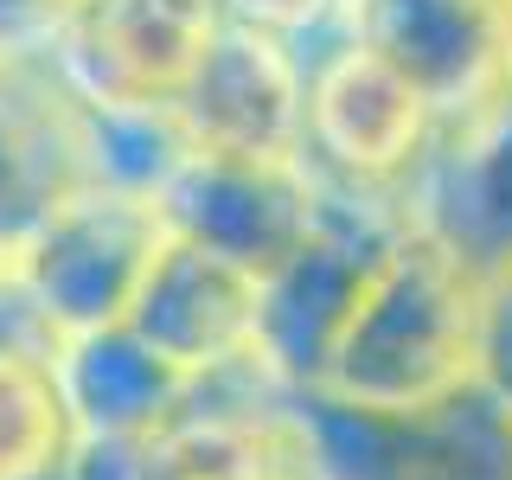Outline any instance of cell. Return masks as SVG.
I'll return each mask as SVG.
<instances>
[{"label":"cell","instance_id":"obj_8","mask_svg":"<svg viewBox=\"0 0 512 480\" xmlns=\"http://www.w3.org/2000/svg\"><path fill=\"white\" fill-rule=\"evenodd\" d=\"M135 340H148L180 378H212L231 365L263 359L256 352V327H263V276L244 263L186 244V237H160L148 276H141L135 301L122 320Z\"/></svg>","mask_w":512,"mask_h":480},{"label":"cell","instance_id":"obj_4","mask_svg":"<svg viewBox=\"0 0 512 480\" xmlns=\"http://www.w3.org/2000/svg\"><path fill=\"white\" fill-rule=\"evenodd\" d=\"M167 224L148 199H122L103 186H77L52 218L32 231L13 269L39 295L58 333H90L128 320L141 276H148Z\"/></svg>","mask_w":512,"mask_h":480},{"label":"cell","instance_id":"obj_18","mask_svg":"<svg viewBox=\"0 0 512 480\" xmlns=\"http://www.w3.org/2000/svg\"><path fill=\"white\" fill-rule=\"evenodd\" d=\"M480 384L512 410V276L487 282V340H480Z\"/></svg>","mask_w":512,"mask_h":480},{"label":"cell","instance_id":"obj_19","mask_svg":"<svg viewBox=\"0 0 512 480\" xmlns=\"http://www.w3.org/2000/svg\"><path fill=\"white\" fill-rule=\"evenodd\" d=\"M58 20L45 13V0H0V64H20L52 52Z\"/></svg>","mask_w":512,"mask_h":480},{"label":"cell","instance_id":"obj_12","mask_svg":"<svg viewBox=\"0 0 512 480\" xmlns=\"http://www.w3.org/2000/svg\"><path fill=\"white\" fill-rule=\"evenodd\" d=\"M52 378H58V397L71 410L77 436H154V429H167L180 416L192 391V378H180L122 320L116 327H90V333H64Z\"/></svg>","mask_w":512,"mask_h":480},{"label":"cell","instance_id":"obj_23","mask_svg":"<svg viewBox=\"0 0 512 480\" xmlns=\"http://www.w3.org/2000/svg\"><path fill=\"white\" fill-rule=\"evenodd\" d=\"M212 7H218V0H212Z\"/></svg>","mask_w":512,"mask_h":480},{"label":"cell","instance_id":"obj_13","mask_svg":"<svg viewBox=\"0 0 512 480\" xmlns=\"http://www.w3.org/2000/svg\"><path fill=\"white\" fill-rule=\"evenodd\" d=\"M71 135H77L84 186L148 199V205L167 192V180L192 154L180 109L160 103V96H77L71 90Z\"/></svg>","mask_w":512,"mask_h":480},{"label":"cell","instance_id":"obj_1","mask_svg":"<svg viewBox=\"0 0 512 480\" xmlns=\"http://www.w3.org/2000/svg\"><path fill=\"white\" fill-rule=\"evenodd\" d=\"M487 282L429 231H397L333 333L314 397L352 410H436L480 384Z\"/></svg>","mask_w":512,"mask_h":480},{"label":"cell","instance_id":"obj_16","mask_svg":"<svg viewBox=\"0 0 512 480\" xmlns=\"http://www.w3.org/2000/svg\"><path fill=\"white\" fill-rule=\"evenodd\" d=\"M58 346H64V333L39 308L26 276L13 263H0V359H58Z\"/></svg>","mask_w":512,"mask_h":480},{"label":"cell","instance_id":"obj_15","mask_svg":"<svg viewBox=\"0 0 512 480\" xmlns=\"http://www.w3.org/2000/svg\"><path fill=\"white\" fill-rule=\"evenodd\" d=\"M218 20H244L288 39L301 58L346 39V0H218Z\"/></svg>","mask_w":512,"mask_h":480},{"label":"cell","instance_id":"obj_5","mask_svg":"<svg viewBox=\"0 0 512 480\" xmlns=\"http://www.w3.org/2000/svg\"><path fill=\"white\" fill-rule=\"evenodd\" d=\"M186 135L199 154H250V160H301L308 122V58L288 39L244 20H218L205 52L192 58L180 96Z\"/></svg>","mask_w":512,"mask_h":480},{"label":"cell","instance_id":"obj_21","mask_svg":"<svg viewBox=\"0 0 512 480\" xmlns=\"http://www.w3.org/2000/svg\"><path fill=\"white\" fill-rule=\"evenodd\" d=\"M32 480H64V461H58V468H45V474H32Z\"/></svg>","mask_w":512,"mask_h":480},{"label":"cell","instance_id":"obj_3","mask_svg":"<svg viewBox=\"0 0 512 480\" xmlns=\"http://www.w3.org/2000/svg\"><path fill=\"white\" fill-rule=\"evenodd\" d=\"M320 480H512V410L487 384L436 410H352L295 391Z\"/></svg>","mask_w":512,"mask_h":480},{"label":"cell","instance_id":"obj_6","mask_svg":"<svg viewBox=\"0 0 512 480\" xmlns=\"http://www.w3.org/2000/svg\"><path fill=\"white\" fill-rule=\"evenodd\" d=\"M346 39L378 52L442 122L506 90L512 0H346Z\"/></svg>","mask_w":512,"mask_h":480},{"label":"cell","instance_id":"obj_14","mask_svg":"<svg viewBox=\"0 0 512 480\" xmlns=\"http://www.w3.org/2000/svg\"><path fill=\"white\" fill-rule=\"evenodd\" d=\"M77 442L58 397L52 359H0V480H32L58 468Z\"/></svg>","mask_w":512,"mask_h":480},{"label":"cell","instance_id":"obj_11","mask_svg":"<svg viewBox=\"0 0 512 480\" xmlns=\"http://www.w3.org/2000/svg\"><path fill=\"white\" fill-rule=\"evenodd\" d=\"M84 186L71 135V90L52 52L0 64V263H13L32 231Z\"/></svg>","mask_w":512,"mask_h":480},{"label":"cell","instance_id":"obj_17","mask_svg":"<svg viewBox=\"0 0 512 480\" xmlns=\"http://www.w3.org/2000/svg\"><path fill=\"white\" fill-rule=\"evenodd\" d=\"M64 480H148V436H77Z\"/></svg>","mask_w":512,"mask_h":480},{"label":"cell","instance_id":"obj_7","mask_svg":"<svg viewBox=\"0 0 512 480\" xmlns=\"http://www.w3.org/2000/svg\"><path fill=\"white\" fill-rule=\"evenodd\" d=\"M167 237L244 263L269 276L301 237L314 231V173L301 160H250V154H186V167L154 199Z\"/></svg>","mask_w":512,"mask_h":480},{"label":"cell","instance_id":"obj_9","mask_svg":"<svg viewBox=\"0 0 512 480\" xmlns=\"http://www.w3.org/2000/svg\"><path fill=\"white\" fill-rule=\"evenodd\" d=\"M410 224L455 250L480 282L512 276V90L442 122L423 173L410 180Z\"/></svg>","mask_w":512,"mask_h":480},{"label":"cell","instance_id":"obj_2","mask_svg":"<svg viewBox=\"0 0 512 480\" xmlns=\"http://www.w3.org/2000/svg\"><path fill=\"white\" fill-rule=\"evenodd\" d=\"M436 135L442 116L359 39H333L308 58L301 160L314 180L410 205V180L423 173Z\"/></svg>","mask_w":512,"mask_h":480},{"label":"cell","instance_id":"obj_20","mask_svg":"<svg viewBox=\"0 0 512 480\" xmlns=\"http://www.w3.org/2000/svg\"><path fill=\"white\" fill-rule=\"evenodd\" d=\"M96 0H45V13H52V20L64 26V20H77V13H90Z\"/></svg>","mask_w":512,"mask_h":480},{"label":"cell","instance_id":"obj_10","mask_svg":"<svg viewBox=\"0 0 512 480\" xmlns=\"http://www.w3.org/2000/svg\"><path fill=\"white\" fill-rule=\"evenodd\" d=\"M218 26L212 0H96L58 26L52 71L77 96H160L173 103Z\"/></svg>","mask_w":512,"mask_h":480},{"label":"cell","instance_id":"obj_22","mask_svg":"<svg viewBox=\"0 0 512 480\" xmlns=\"http://www.w3.org/2000/svg\"><path fill=\"white\" fill-rule=\"evenodd\" d=\"M506 90H512V52H506Z\"/></svg>","mask_w":512,"mask_h":480}]
</instances>
